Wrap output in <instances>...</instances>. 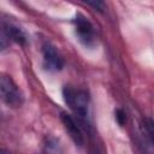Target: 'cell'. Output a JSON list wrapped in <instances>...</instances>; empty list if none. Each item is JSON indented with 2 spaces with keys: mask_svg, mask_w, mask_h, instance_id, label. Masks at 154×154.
<instances>
[{
  "mask_svg": "<svg viewBox=\"0 0 154 154\" xmlns=\"http://www.w3.org/2000/svg\"><path fill=\"white\" fill-rule=\"evenodd\" d=\"M1 48L5 49L6 47V40H12L19 45H24L26 42V37L24 31L18 28L17 25H13L11 23H4L1 26Z\"/></svg>",
  "mask_w": 154,
  "mask_h": 154,
  "instance_id": "5",
  "label": "cell"
},
{
  "mask_svg": "<svg viewBox=\"0 0 154 154\" xmlns=\"http://www.w3.org/2000/svg\"><path fill=\"white\" fill-rule=\"evenodd\" d=\"M116 120H117V123H118L120 126L125 125V123H126V113H125L123 109L118 108V109L116 111Z\"/></svg>",
  "mask_w": 154,
  "mask_h": 154,
  "instance_id": "7",
  "label": "cell"
},
{
  "mask_svg": "<svg viewBox=\"0 0 154 154\" xmlns=\"http://www.w3.org/2000/svg\"><path fill=\"white\" fill-rule=\"evenodd\" d=\"M1 154H11V153L7 149H1Z\"/></svg>",
  "mask_w": 154,
  "mask_h": 154,
  "instance_id": "10",
  "label": "cell"
},
{
  "mask_svg": "<svg viewBox=\"0 0 154 154\" xmlns=\"http://www.w3.org/2000/svg\"><path fill=\"white\" fill-rule=\"evenodd\" d=\"M144 126H146V130H147L149 137H150L152 141L154 142V120H152V119H146V120H144Z\"/></svg>",
  "mask_w": 154,
  "mask_h": 154,
  "instance_id": "8",
  "label": "cell"
},
{
  "mask_svg": "<svg viewBox=\"0 0 154 154\" xmlns=\"http://www.w3.org/2000/svg\"><path fill=\"white\" fill-rule=\"evenodd\" d=\"M60 119L64 124V128L65 130L67 131V134L70 135V137L72 138V141L77 144V146H82L84 143V140H83V135L77 125V123L75 122V119L67 114L66 112H61L60 114Z\"/></svg>",
  "mask_w": 154,
  "mask_h": 154,
  "instance_id": "6",
  "label": "cell"
},
{
  "mask_svg": "<svg viewBox=\"0 0 154 154\" xmlns=\"http://www.w3.org/2000/svg\"><path fill=\"white\" fill-rule=\"evenodd\" d=\"M63 96H64L65 102L70 106V108L79 118H82V119L87 118L88 103H89V96H88L87 91L75 89L70 85H66L63 89Z\"/></svg>",
  "mask_w": 154,
  "mask_h": 154,
  "instance_id": "1",
  "label": "cell"
},
{
  "mask_svg": "<svg viewBox=\"0 0 154 154\" xmlns=\"http://www.w3.org/2000/svg\"><path fill=\"white\" fill-rule=\"evenodd\" d=\"M88 5L93 6L94 8H96L97 11H102L103 10V2L102 1H88Z\"/></svg>",
  "mask_w": 154,
  "mask_h": 154,
  "instance_id": "9",
  "label": "cell"
},
{
  "mask_svg": "<svg viewBox=\"0 0 154 154\" xmlns=\"http://www.w3.org/2000/svg\"><path fill=\"white\" fill-rule=\"evenodd\" d=\"M0 91H1V99L7 106L19 107L23 103V94L11 77L8 76L1 77Z\"/></svg>",
  "mask_w": 154,
  "mask_h": 154,
  "instance_id": "2",
  "label": "cell"
},
{
  "mask_svg": "<svg viewBox=\"0 0 154 154\" xmlns=\"http://www.w3.org/2000/svg\"><path fill=\"white\" fill-rule=\"evenodd\" d=\"M43 65L49 71H60L64 66V58L57 51V48L51 43H45L42 46Z\"/></svg>",
  "mask_w": 154,
  "mask_h": 154,
  "instance_id": "4",
  "label": "cell"
},
{
  "mask_svg": "<svg viewBox=\"0 0 154 154\" xmlns=\"http://www.w3.org/2000/svg\"><path fill=\"white\" fill-rule=\"evenodd\" d=\"M73 24L76 28V34L78 40L84 46H93L95 42V29L93 24L82 14H77L73 19Z\"/></svg>",
  "mask_w": 154,
  "mask_h": 154,
  "instance_id": "3",
  "label": "cell"
}]
</instances>
